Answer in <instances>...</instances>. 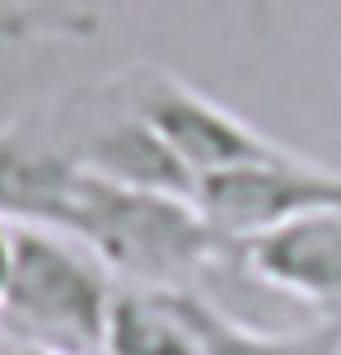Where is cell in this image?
Here are the masks:
<instances>
[{
  "instance_id": "6da1fadb",
  "label": "cell",
  "mask_w": 341,
  "mask_h": 355,
  "mask_svg": "<svg viewBox=\"0 0 341 355\" xmlns=\"http://www.w3.org/2000/svg\"><path fill=\"white\" fill-rule=\"evenodd\" d=\"M61 230L80 239L117 285H155V290H197V281L229 257L192 196L126 187L108 178L80 173L75 201Z\"/></svg>"
},
{
  "instance_id": "7a4b0ae2",
  "label": "cell",
  "mask_w": 341,
  "mask_h": 355,
  "mask_svg": "<svg viewBox=\"0 0 341 355\" xmlns=\"http://www.w3.org/2000/svg\"><path fill=\"white\" fill-rule=\"evenodd\" d=\"M112 271L80 239L52 225H15V262L0 295L5 346L103 355Z\"/></svg>"
},
{
  "instance_id": "3957f363",
  "label": "cell",
  "mask_w": 341,
  "mask_h": 355,
  "mask_svg": "<svg viewBox=\"0 0 341 355\" xmlns=\"http://www.w3.org/2000/svg\"><path fill=\"white\" fill-rule=\"evenodd\" d=\"M112 85L141 112V122L168 145V155L182 164V173L192 182L243 168V164L276 159L290 150V145L271 141L267 131H257L252 122H243L238 112H229L225 103H216L211 94L178 80L173 71L131 66V71L112 75Z\"/></svg>"
},
{
  "instance_id": "277c9868",
  "label": "cell",
  "mask_w": 341,
  "mask_h": 355,
  "mask_svg": "<svg viewBox=\"0 0 341 355\" xmlns=\"http://www.w3.org/2000/svg\"><path fill=\"white\" fill-rule=\"evenodd\" d=\"M47 126L66 159L89 178H108L126 187H155V192L192 196L197 182L182 173V164L168 155V145L141 122V112L126 103L117 85H80L42 103Z\"/></svg>"
},
{
  "instance_id": "5b68a950",
  "label": "cell",
  "mask_w": 341,
  "mask_h": 355,
  "mask_svg": "<svg viewBox=\"0 0 341 355\" xmlns=\"http://www.w3.org/2000/svg\"><path fill=\"white\" fill-rule=\"evenodd\" d=\"M192 201L206 215V225L229 248H238L257 234L295 225L304 215L341 211V168H327L318 159H304V155L286 150L276 159L201 178Z\"/></svg>"
},
{
  "instance_id": "8992f818",
  "label": "cell",
  "mask_w": 341,
  "mask_h": 355,
  "mask_svg": "<svg viewBox=\"0 0 341 355\" xmlns=\"http://www.w3.org/2000/svg\"><path fill=\"white\" fill-rule=\"evenodd\" d=\"M234 262L271 290L341 318V211L304 215L295 225L257 234L234 248Z\"/></svg>"
},
{
  "instance_id": "52a82bcc",
  "label": "cell",
  "mask_w": 341,
  "mask_h": 355,
  "mask_svg": "<svg viewBox=\"0 0 341 355\" xmlns=\"http://www.w3.org/2000/svg\"><path fill=\"white\" fill-rule=\"evenodd\" d=\"M80 168L56 145L47 112L28 107L0 122V215L15 225H66Z\"/></svg>"
},
{
  "instance_id": "ba28073f",
  "label": "cell",
  "mask_w": 341,
  "mask_h": 355,
  "mask_svg": "<svg viewBox=\"0 0 341 355\" xmlns=\"http://www.w3.org/2000/svg\"><path fill=\"white\" fill-rule=\"evenodd\" d=\"M103 355H201L187 290L117 285L108 309Z\"/></svg>"
},
{
  "instance_id": "9c48e42d",
  "label": "cell",
  "mask_w": 341,
  "mask_h": 355,
  "mask_svg": "<svg viewBox=\"0 0 341 355\" xmlns=\"http://www.w3.org/2000/svg\"><path fill=\"white\" fill-rule=\"evenodd\" d=\"M187 309H192L201 355H341V318L337 313H318L313 322L290 327V332H262V327H248V322L229 318L201 290H187Z\"/></svg>"
},
{
  "instance_id": "30bf717a",
  "label": "cell",
  "mask_w": 341,
  "mask_h": 355,
  "mask_svg": "<svg viewBox=\"0 0 341 355\" xmlns=\"http://www.w3.org/2000/svg\"><path fill=\"white\" fill-rule=\"evenodd\" d=\"M112 0H0V37H89Z\"/></svg>"
},
{
  "instance_id": "8fae6325",
  "label": "cell",
  "mask_w": 341,
  "mask_h": 355,
  "mask_svg": "<svg viewBox=\"0 0 341 355\" xmlns=\"http://www.w3.org/2000/svg\"><path fill=\"white\" fill-rule=\"evenodd\" d=\"M10 262H15V220L0 215V295H5V281H10Z\"/></svg>"
},
{
  "instance_id": "7c38bea8",
  "label": "cell",
  "mask_w": 341,
  "mask_h": 355,
  "mask_svg": "<svg viewBox=\"0 0 341 355\" xmlns=\"http://www.w3.org/2000/svg\"><path fill=\"white\" fill-rule=\"evenodd\" d=\"M0 355H66V351H47V346H19V341H15V346H5Z\"/></svg>"
}]
</instances>
